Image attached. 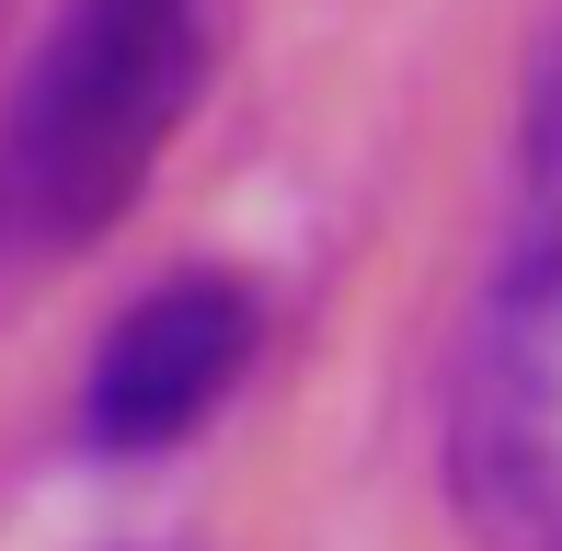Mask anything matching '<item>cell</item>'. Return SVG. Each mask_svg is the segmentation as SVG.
Here are the masks:
<instances>
[{"label":"cell","mask_w":562,"mask_h":551,"mask_svg":"<svg viewBox=\"0 0 562 551\" xmlns=\"http://www.w3.org/2000/svg\"><path fill=\"white\" fill-rule=\"evenodd\" d=\"M252 368V288L241 276H161L149 299H126L104 357L81 380V448L92 460H149L184 448L195 425L229 403V380Z\"/></svg>","instance_id":"obj_3"},{"label":"cell","mask_w":562,"mask_h":551,"mask_svg":"<svg viewBox=\"0 0 562 551\" xmlns=\"http://www.w3.org/2000/svg\"><path fill=\"white\" fill-rule=\"evenodd\" d=\"M437 448L471 551H562V23L517 81L505 230L448 345Z\"/></svg>","instance_id":"obj_2"},{"label":"cell","mask_w":562,"mask_h":551,"mask_svg":"<svg viewBox=\"0 0 562 551\" xmlns=\"http://www.w3.org/2000/svg\"><path fill=\"white\" fill-rule=\"evenodd\" d=\"M229 0H58L0 104V276L104 241L207 104Z\"/></svg>","instance_id":"obj_1"}]
</instances>
